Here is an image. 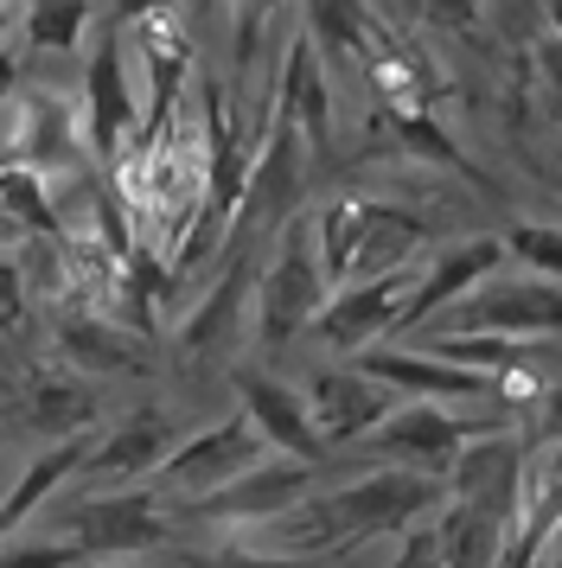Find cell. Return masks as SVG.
<instances>
[{
	"label": "cell",
	"instance_id": "obj_9",
	"mask_svg": "<svg viewBox=\"0 0 562 568\" xmlns=\"http://www.w3.org/2000/svg\"><path fill=\"white\" fill-rule=\"evenodd\" d=\"M173 447H179V422L160 409V403H141V409H128L122 422H116V428L83 454L77 473H90L97 491H122V486H134V479L160 473Z\"/></svg>",
	"mask_w": 562,
	"mask_h": 568
},
{
	"label": "cell",
	"instance_id": "obj_29",
	"mask_svg": "<svg viewBox=\"0 0 562 568\" xmlns=\"http://www.w3.org/2000/svg\"><path fill=\"white\" fill-rule=\"evenodd\" d=\"M518 447H524V460H531V454L562 447V384H543V396L531 403L524 428H518Z\"/></svg>",
	"mask_w": 562,
	"mask_h": 568
},
{
	"label": "cell",
	"instance_id": "obj_23",
	"mask_svg": "<svg viewBox=\"0 0 562 568\" xmlns=\"http://www.w3.org/2000/svg\"><path fill=\"white\" fill-rule=\"evenodd\" d=\"M434 549H441V562L448 568H499L505 556V524H492L480 517L473 505H454V498H441V511H434Z\"/></svg>",
	"mask_w": 562,
	"mask_h": 568
},
{
	"label": "cell",
	"instance_id": "obj_10",
	"mask_svg": "<svg viewBox=\"0 0 562 568\" xmlns=\"http://www.w3.org/2000/svg\"><path fill=\"white\" fill-rule=\"evenodd\" d=\"M307 491H313V460L269 454V460H255L243 479L204 491L199 505H192V517H199V524H269V517H281L288 505H301Z\"/></svg>",
	"mask_w": 562,
	"mask_h": 568
},
{
	"label": "cell",
	"instance_id": "obj_35",
	"mask_svg": "<svg viewBox=\"0 0 562 568\" xmlns=\"http://www.w3.org/2000/svg\"><path fill=\"white\" fill-rule=\"evenodd\" d=\"M167 7H179V0H109V27L122 32L128 20H148V13H167Z\"/></svg>",
	"mask_w": 562,
	"mask_h": 568
},
{
	"label": "cell",
	"instance_id": "obj_17",
	"mask_svg": "<svg viewBox=\"0 0 562 568\" xmlns=\"http://www.w3.org/2000/svg\"><path fill=\"white\" fill-rule=\"evenodd\" d=\"M51 338H58V358L71 364L77 377H148L153 371V338L128 333V326H116V320H97V313H64L58 326H51Z\"/></svg>",
	"mask_w": 562,
	"mask_h": 568
},
{
	"label": "cell",
	"instance_id": "obj_25",
	"mask_svg": "<svg viewBox=\"0 0 562 568\" xmlns=\"http://www.w3.org/2000/svg\"><path fill=\"white\" fill-rule=\"evenodd\" d=\"M90 20H97V0H20L13 7V27L26 32L32 52H77Z\"/></svg>",
	"mask_w": 562,
	"mask_h": 568
},
{
	"label": "cell",
	"instance_id": "obj_22",
	"mask_svg": "<svg viewBox=\"0 0 562 568\" xmlns=\"http://www.w3.org/2000/svg\"><path fill=\"white\" fill-rule=\"evenodd\" d=\"M83 454H90V440H46V447L20 466V479L7 486V498H0V537H13L26 517L39 511L51 491H58L77 466H83Z\"/></svg>",
	"mask_w": 562,
	"mask_h": 568
},
{
	"label": "cell",
	"instance_id": "obj_31",
	"mask_svg": "<svg viewBox=\"0 0 562 568\" xmlns=\"http://www.w3.org/2000/svg\"><path fill=\"white\" fill-rule=\"evenodd\" d=\"M0 568H83V556H77V542H64V537H39V542L0 549Z\"/></svg>",
	"mask_w": 562,
	"mask_h": 568
},
{
	"label": "cell",
	"instance_id": "obj_3",
	"mask_svg": "<svg viewBox=\"0 0 562 568\" xmlns=\"http://www.w3.org/2000/svg\"><path fill=\"white\" fill-rule=\"evenodd\" d=\"M83 160V122L64 97L51 90H13L0 103V166L20 173H71Z\"/></svg>",
	"mask_w": 562,
	"mask_h": 568
},
{
	"label": "cell",
	"instance_id": "obj_32",
	"mask_svg": "<svg viewBox=\"0 0 562 568\" xmlns=\"http://www.w3.org/2000/svg\"><path fill=\"white\" fill-rule=\"evenodd\" d=\"M434 32H473L485 20V0H415Z\"/></svg>",
	"mask_w": 562,
	"mask_h": 568
},
{
	"label": "cell",
	"instance_id": "obj_38",
	"mask_svg": "<svg viewBox=\"0 0 562 568\" xmlns=\"http://www.w3.org/2000/svg\"><path fill=\"white\" fill-rule=\"evenodd\" d=\"M13 90H20V52H13V45H0V103H7Z\"/></svg>",
	"mask_w": 562,
	"mask_h": 568
},
{
	"label": "cell",
	"instance_id": "obj_12",
	"mask_svg": "<svg viewBox=\"0 0 562 568\" xmlns=\"http://www.w3.org/2000/svg\"><path fill=\"white\" fill-rule=\"evenodd\" d=\"M409 282H415V268H397V275H378V282H358V287H339L327 294V307L313 320V333L327 338L332 352H371L383 338L397 333V313L409 301Z\"/></svg>",
	"mask_w": 562,
	"mask_h": 568
},
{
	"label": "cell",
	"instance_id": "obj_27",
	"mask_svg": "<svg viewBox=\"0 0 562 568\" xmlns=\"http://www.w3.org/2000/svg\"><path fill=\"white\" fill-rule=\"evenodd\" d=\"M499 250H505L524 275H536V282H562V231L556 224H511V231L499 236Z\"/></svg>",
	"mask_w": 562,
	"mask_h": 568
},
{
	"label": "cell",
	"instance_id": "obj_33",
	"mask_svg": "<svg viewBox=\"0 0 562 568\" xmlns=\"http://www.w3.org/2000/svg\"><path fill=\"white\" fill-rule=\"evenodd\" d=\"M26 320V268L13 256H0V333H20Z\"/></svg>",
	"mask_w": 562,
	"mask_h": 568
},
{
	"label": "cell",
	"instance_id": "obj_24",
	"mask_svg": "<svg viewBox=\"0 0 562 568\" xmlns=\"http://www.w3.org/2000/svg\"><path fill=\"white\" fill-rule=\"evenodd\" d=\"M378 141H390L397 154H422V160H434V166H454L460 180L485 185L480 173H473V160L460 154L454 134L441 129L429 109H378Z\"/></svg>",
	"mask_w": 562,
	"mask_h": 568
},
{
	"label": "cell",
	"instance_id": "obj_42",
	"mask_svg": "<svg viewBox=\"0 0 562 568\" xmlns=\"http://www.w3.org/2000/svg\"><path fill=\"white\" fill-rule=\"evenodd\" d=\"M7 32H13V13H7V7H0V45H7Z\"/></svg>",
	"mask_w": 562,
	"mask_h": 568
},
{
	"label": "cell",
	"instance_id": "obj_36",
	"mask_svg": "<svg viewBox=\"0 0 562 568\" xmlns=\"http://www.w3.org/2000/svg\"><path fill=\"white\" fill-rule=\"evenodd\" d=\"M20 243H32V236H26V224L13 217V199H7V185H0V256H13Z\"/></svg>",
	"mask_w": 562,
	"mask_h": 568
},
{
	"label": "cell",
	"instance_id": "obj_30",
	"mask_svg": "<svg viewBox=\"0 0 562 568\" xmlns=\"http://www.w3.org/2000/svg\"><path fill=\"white\" fill-rule=\"evenodd\" d=\"M485 13H492V27H499V39L505 45H531V39H543V0H485Z\"/></svg>",
	"mask_w": 562,
	"mask_h": 568
},
{
	"label": "cell",
	"instance_id": "obj_13",
	"mask_svg": "<svg viewBox=\"0 0 562 568\" xmlns=\"http://www.w3.org/2000/svg\"><path fill=\"white\" fill-rule=\"evenodd\" d=\"M358 371L383 384L390 396H415V403H499V384L492 377H473V371H454V364L429 358V352H403V345H371L358 352Z\"/></svg>",
	"mask_w": 562,
	"mask_h": 568
},
{
	"label": "cell",
	"instance_id": "obj_8",
	"mask_svg": "<svg viewBox=\"0 0 562 568\" xmlns=\"http://www.w3.org/2000/svg\"><path fill=\"white\" fill-rule=\"evenodd\" d=\"M492 428H505V422H466V415H454V403H397L364 440L415 473H441L466 440L492 435Z\"/></svg>",
	"mask_w": 562,
	"mask_h": 568
},
{
	"label": "cell",
	"instance_id": "obj_15",
	"mask_svg": "<svg viewBox=\"0 0 562 568\" xmlns=\"http://www.w3.org/2000/svg\"><path fill=\"white\" fill-rule=\"evenodd\" d=\"M390 409H397V396L383 384H371L358 364L320 371L313 389H307V422H313V440H320V447H352V440H364Z\"/></svg>",
	"mask_w": 562,
	"mask_h": 568
},
{
	"label": "cell",
	"instance_id": "obj_21",
	"mask_svg": "<svg viewBox=\"0 0 562 568\" xmlns=\"http://www.w3.org/2000/svg\"><path fill=\"white\" fill-rule=\"evenodd\" d=\"M307 7V45L320 52V64H345L364 71L371 52V32L383 27V13H371V0H301Z\"/></svg>",
	"mask_w": 562,
	"mask_h": 568
},
{
	"label": "cell",
	"instance_id": "obj_39",
	"mask_svg": "<svg viewBox=\"0 0 562 568\" xmlns=\"http://www.w3.org/2000/svg\"><path fill=\"white\" fill-rule=\"evenodd\" d=\"M218 7H224V0H185V13H179V20L192 27V20H204V13H218Z\"/></svg>",
	"mask_w": 562,
	"mask_h": 568
},
{
	"label": "cell",
	"instance_id": "obj_18",
	"mask_svg": "<svg viewBox=\"0 0 562 568\" xmlns=\"http://www.w3.org/2000/svg\"><path fill=\"white\" fill-rule=\"evenodd\" d=\"M13 409H20V422L39 440H90L102 396L90 377H77L71 364H58V371H32L26 377L20 396H13Z\"/></svg>",
	"mask_w": 562,
	"mask_h": 568
},
{
	"label": "cell",
	"instance_id": "obj_6",
	"mask_svg": "<svg viewBox=\"0 0 562 568\" xmlns=\"http://www.w3.org/2000/svg\"><path fill=\"white\" fill-rule=\"evenodd\" d=\"M448 498L454 505H473L492 524H518V498H524V447L511 428H492V435L466 440L454 460H448Z\"/></svg>",
	"mask_w": 562,
	"mask_h": 568
},
{
	"label": "cell",
	"instance_id": "obj_16",
	"mask_svg": "<svg viewBox=\"0 0 562 568\" xmlns=\"http://www.w3.org/2000/svg\"><path fill=\"white\" fill-rule=\"evenodd\" d=\"M499 262H505L499 236H466V243H454V250H441L429 268H415V282H409V301H403V313H397V333H415V326H429L441 307H454L460 294H473L485 275H499Z\"/></svg>",
	"mask_w": 562,
	"mask_h": 568
},
{
	"label": "cell",
	"instance_id": "obj_11",
	"mask_svg": "<svg viewBox=\"0 0 562 568\" xmlns=\"http://www.w3.org/2000/svg\"><path fill=\"white\" fill-rule=\"evenodd\" d=\"M275 115H281V122H294L307 160H332V83H327V64H320V52L307 45L301 27L281 39Z\"/></svg>",
	"mask_w": 562,
	"mask_h": 568
},
{
	"label": "cell",
	"instance_id": "obj_19",
	"mask_svg": "<svg viewBox=\"0 0 562 568\" xmlns=\"http://www.w3.org/2000/svg\"><path fill=\"white\" fill-rule=\"evenodd\" d=\"M237 396H243V422H250L262 447H275L288 460H313L320 466V440H313V422H307V396L301 389L275 384V377H262V371H237Z\"/></svg>",
	"mask_w": 562,
	"mask_h": 568
},
{
	"label": "cell",
	"instance_id": "obj_14",
	"mask_svg": "<svg viewBox=\"0 0 562 568\" xmlns=\"http://www.w3.org/2000/svg\"><path fill=\"white\" fill-rule=\"evenodd\" d=\"M255 275H262V262H255V243H230V262L224 275L199 294V307L185 313V326H179V345L185 352H230L237 338L250 333V301H255Z\"/></svg>",
	"mask_w": 562,
	"mask_h": 568
},
{
	"label": "cell",
	"instance_id": "obj_2",
	"mask_svg": "<svg viewBox=\"0 0 562 568\" xmlns=\"http://www.w3.org/2000/svg\"><path fill=\"white\" fill-rule=\"evenodd\" d=\"M448 333H485V338H562V282L536 275H485L473 294L441 307Z\"/></svg>",
	"mask_w": 562,
	"mask_h": 568
},
{
	"label": "cell",
	"instance_id": "obj_41",
	"mask_svg": "<svg viewBox=\"0 0 562 568\" xmlns=\"http://www.w3.org/2000/svg\"><path fill=\"white\" fill-rule=\"evenodd\" d=\"M543 568H562V524H556V537L543 542Z\"/></svg>",
	"mask_w": 562,
	"mask_h": 568
},
{
	"label": "cell",
	"instance_id": "obj_7",
	"mask_svg": "<svg viewBox=\"0 0 562 568\" xmlns=\"http://www.w3.org/2000/svg\"><path fill=\"white\" fill-rule=\"evenodd\" d=\"M83 154L102 160V166H122V148L134 141L141 115H134V97H128V64H122V32L102 27L97 52H90V71H83Z\"/></svg>",
	"mask_w": 562,
	"mask_h": 568
},
{
	"label": "cell",
	"instance_id": "obj_5",
	"mask_svg": "<svg viewBox=\"0 0 562 568\" xmlns=\"http://www.w3.org/2000/svg\"><path fill=\"white\" fill-rule=\"evenodd\" d=\"M255 460H269L262 435H255L243 415H224V422H211L204 435L179 440L173 454H167V466H160L153 479L173 491V498L199 505L204 491H218V486H230V479H243V473H250Z\"/></svg>",
	"mask_w": 562,
	"mask_h": 568
},
{
	"label": "cell",
	"instance_id": "obj_37",
	"mask_svg": "<svg viewBox=\"0 0 562 568\" xmlns=\"http://www.w3.org/2000/svg\"><path fill=\"white\" fill-rule=\"evenodd\" d=\"M204 568H313V562H294V556H218Z\"/></svg>",
	"mask_w": 562,
	"mask_h": 568
},
{
	"label": "cell",
	"instance_id": "obj_26",
	"mask_svg": "<svg viewBox=\"0 0 562 568\" xmlns=\"http://www.w3.org/2000/svg\"><path fill=\"white\" fill-rule=\"evenodd\" d=\"M518 524H536V530H556V524H562V447H550V454H531V460H524ZM518 524H511V530H518Z\"/></svg>",
	"mask_w": 562,
	"mask_h": 568
},
{
	"label": "cell",
	"instance_id": "obj_20",
	"mask_svg": "<svg viewBox=\"0 0 562 568\" xmlns=\"http://www.w3.org/2000/svg\"><path fill=\"white\" fill-rule=\"evenodd\" d=\"M429 243V217L403 205H364V231H358L352 268H345V287L378 282V275H397V268H415V250Z\"/></svg>",
	"mask_w": 562,
	"mask_h": 568
},
{
	"label": "cell",
	"instance_id": "obj_34",
	"mask_svg": "<svg viewBox=\"0 0 562 568\" xmlns=\"http://www.w3.org/2000/svg\"><path fill=\"white\" fill-rule=\"evenodd\" d=\"M390 568H448V562H441V549H434V530H429V524L403 530V549H397V562H390Z\"/></svg>",
	"mask_w": 562,
	"mask_h": 568
},
{
	"label": "cell",
	"instance_id": "obj_28",
	"mask_svg": "<svg viewBox=\"0 0 562 568\" xmlns=\"http://www.w3.org/2000/svg\"><path fill=\"white\" fill-rule=\"evenodd\" d=\"M281 0H230V64H237V78L250 83V64H262V32L275 20Z\"/></svg>",
	"mask_w": 562,
	"mask_h": 568
},
{
	"label": "cell",
	"instance_id": "obj_1",
	"mask_svg": "<svg viewBox=\"0 0 562 568\" xmlns=\"http://www.w3.org/2000/svg\"><path fill=\"white\" fill-rule=\"evenodd\" d=\"M320 307H327V275H320V256H313L307 217H294V224L275 231V256L255 275V320H250L255 345L281 352L288 338H301L320 320Z\"/></svg>",
	"mask_w": 562,
	"mask_h": 568
},
{
	"label": "cell",
	"instance_id": "obj_4",
	"mask_svg": "<svg viewBox=\"0 0 562 568\" xmlns=\"http://www.w3.org/2000/svg\"><path fill=\"white\" fill-rule=\"evenodd\" d=\"M58 537L77 542L83 562H97V556H128V549L167 542V517H160L153 491H90L58 511Z\"/></svg>",
	"mask_w": 562,
	"mask_h": 568
},
{
	"label": "cell",
	"instance_id": "obj_40",
	"mask_svg": "<svg viewBox=\"0 0 562 568\" xmlns=\"http://www.w3.org/2000/svg\"><path fill=\"white\" fill-rule=\"evenodd\" d=\"M543 27L556 32V45H562V0H543Z\"/></svg>",
	"mask_w": 562,
	"mask_h": 568
}]
</instances>
